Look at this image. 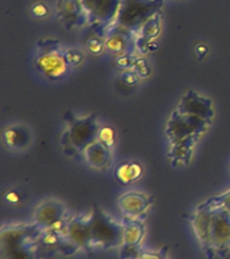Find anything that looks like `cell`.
<instances>
[{
  "label": "cell",
  "instance_id": "obj_26",
  "mask_svg": "<svg viewBox=\"0 0 230 259\" xmlns=\"http://www.w3.org/2000/svg\"><path fill=\"white\" fill-rule=\"evenodd\" d=\"M65 56H66V61L71 66H78L79 64H82L83 61V52L78 48H69L65 51Z\"/></svg>",
  "mask_w": 230,
  "mask_h": 259
},
{
  "label": "cell",
  "instance_id": "obj_9",
  "mask_svg": "<svg viewBox=\"0 0 230 259\" xmlns=\"http://www.w3.org/2000/svg\"><path fill=\"white\" fill-rule=\"evenodd\" d=\"M124 225V243L120 248L121 259H138L143 249V242L146 238V219L122 218Z\"/></svg>",
  "mask_w": 230,
  "mask_h": 259
},
{
  "label": "cell",
  "instance_id": "obj_10",
  "mask_svg": "<svg viewBox=\"0 0 230 259\" xmlns=\"http://www.w3.org/2000/svg\"><path fill=\"white\" fill-rule=\"evenodd\" d=\"M66 239L78 250H83L85 253H92V213L76 214L68 219Z\"/></svg>",
  "mask_w": 230,
  "mask_h": 259
},
{
  "label": "cell",
  "instance_id": "obj_4",
  "mask_svg": "<svg viewBox=\"0 0 230 259\" xmlns=\"http://www.w3.org/2000/svg\"><path fill=\"white\" fill-rule=\"evenodd\" d=\"M164 3L166 0H122L118 18L111 30H124L135 36L146 22L161 13Z\"/></svg>",
  "mask_w": 230,
  "mask_h": 259
},
{
  "label": "cell",
  "instance_id": "obj_5",
  "mask_svg": "<svg viewBox=\"0 0 230 259\" xmlns=\"http://www.w3.org/2000/svg\"><path fill=\"white\" fill-rule=\"evenodd\" d=\"M35 68L49 81H61L71 71L65 51L56 39H39L36 42Z\"/></svg>",
  "mask_w": 230,
  "mask_h": 259
},
{
  "label": "cell",
  "instance_id": "obj_28",
  "mask_svg": "<svg viewBox=\"0 0 230 259\" xmlns=\"http://www.w3.org/2000/svg\"><path fill=\"white\" fill-rule=\"evenodd\" d=\"M137 56L135 54H125V55L117 56L115 65L120 68L121 71H127V69H132V65L135 62Z\"/></svg>",
  "mask_w": 230,
  "mask_h": 259
},
{
  "label": "cell",
  "instance_id": "obj_1",
  "mask_svg": "<svg viewBox=\"0 0 230 259\" xmlns=\"http://www.w3.org/2000/svg\"><path fill=\"white\" fill-rule=\"evenodd\" d=\"M207 259L224 258L230 250V213L220 206L199 204L189 216Z\"/></svg>",
  "mask_w": 230,
  "mask_h": 259
},
{
  "label": "cell",
  "instance_id": "obj_30",
  "mask_svg": "<svg viewBox=\"0 0 230 259\" xmlns=\"http://www.w3.org/2000/svg\"><path fill=\"white\" fill-rule=\"evenodd\" d=\"M167 252H168L167 246H164L163 249L160 250H154V252H146L144 250L138 259H167V255H168Z\"/></svg>",
  "mask_w": 230,
  "mask_h": 259
},
{
  "label": "cell",
  "instance_id": "obj_11",
  "mask_svg": "<svg viewBox=\"0 0 230 259\" xmlns=\"http://www.w3.org/2000/svg\"><path fill=\"white\" fill-rule=\"evenodd\" d=\"M56 16L68 30L82 28L89 23L82 0H58Z\"/></svg>",
  "mask_w": 230,
  "mask_h": 259
},
{
  "label": "cell",
  "instance_id": "obj_19",
  "mask_svg": "<svg viewBox=\"0 0 230 259\" xmlns=\"http://www.w3.org/2000/svg\"><path fill=\"white\" fill-rule=\"evenodd\" d=\"M3 141L10 150H25L33 141V133L25 124H12L3 128Z\"/></svg>",
  "mask_w": 230,
  "mask_h": 259
},
{
  "label": "cell",
  "instance_id": "obj_14",
  "mask_svg": "<svg viewBox=\"0 0 230 259\" xmlns=\"http://www.w3.org/2000/svg\"><path fill=\"white\" fill-rule=\"evenodd\" d=\"M66 216H68V209L61 200L46 199L36 206L35 213H33V222L36 223L39 228L48 229L54 223L59 222Z\"/></svg>",
  "mask_w": 230,
  "mask_h": 259
},
{
  "label": "cell",
  "instance_id": "obj_13",
  "mask_svg": "<svg viewBox=\"0 0 230 259\" xmlns=\"http://www.w3.org/2000/svg\"><path fill=\"white\" fill-rule=\"evenodd\" d=\"M175 110L181 114L193 115V117L202 118V120L212 121L213 117H214L212 100L202 97L192 90L184 94V97L180 100Z\"/></svg>",
  "mask_w": 230,
  "mask_h": 259
},
{
  "label": "cell",
  "instance_id": "obj_2",
  "mask_svg": "<svg viewBox=\"0 0 230 259\" xmlns=\"http://www.w3.org/2000/svg\"><path fill=\"white\" fill-rule=\"evenodd\" d=\"M36 223H5L0 231V259H43Z\"/></svg>",
  "mask_w": 230,
  "mask_h": 259
},
{
  "label": "cell",
  "instance_id": "obj_12",
  "mask_svg": "<svg viewBox=\"0 0 230 259\" xmlns=\"http://www.w3.org/2000/svg\"><path fill=\"white\" fill-rule=\"evenodd\" d=\"M153 196H148L141 192H127L118 197V207L122 216L132 219H146L148 210L153 206Z\"/></svg>",
  "mask_w": 230,
  "mask_h": 259
},
{
  "label": "cell",
  "instance_id": "obj_29",
  "mask_svg": "<svg viewBox=\"0 0 230 259\" xmlns=\"http://www.w3.org/2000/svg\"><path fill=\"white\" fill-rule=\"evenodd\" d=\"M30 13H32V16H35V18H46V16L49 15V6H48L46 3H43V2H36L35 5H32Z\"/></svg>",
  "mask_w": 230,
  "mask_h": 259
},
{
  "label": "cell",
  "instance_id": "obj_22",
  "mask_svg": "<svg viewBox=\"0 0 230 259\" xmlns=\"http://www.w3.org/2000/svg\"><path fill=\"white\" fill-rule=\"evenodd\" d=\"M115 130L110 127V125H102L100 127V131H98V140L104 143V144H107L108 147H114L115 146Z\"/></svg>",
  "mask_w": 230,
  "mask_h": 259
},
{
  "label": "cell",
  "instance_id": "obj_7",
  "mask_svg": "<svg viewBox=\"0 0 230 259\" xmlns=\"http://www.w3.org/2000/svg\"><path fill=\"white\" fill-rule=\"evenodd\" d=\"M94 32L107 36L118 18L122 0H82Z\"/></svg>",
  "mask_w": 230,
  "mask_h": 259
},
{
  "label": "cell",
  "instance_id": "obj_23",
  "mask_svg": "<svg viewBox=\"0 0 230 259\" xmlns=\"http://www.w3.org/2000/svg\"><path fill=\"white\" fill-rule=\"evenodd\" d=\"M120 83L122 87H127V88H135L138 83H140V76L134 71V69H127V71H122L120 75Z\"/></svg>",
  "mask_w": 230,
  "mask_h": 259
},
{
  "label": "cell",
  "instance_id": "obj_27",
  "mask_svg": "<svg viewBox=\"0 0 230 259\" xmlns=\"http://www.w3.org/2000/svg\"><path fill=\"white\" fill-rule=\"evenodd\" d=\"M206 203L213 204V206H220L230 213V190L220 194V196H213L209 200H206Z\"/></svg>",
  "mask_w": 230,
  "mask_h": 259
},
{
  "label": "cell",
  "instance_id": "obj_3",
  "mask_svg": "<svg viewBox=\"0 0 230 259\" xmlns=\"http://www.w3.org/2000/svg\"><path fill=\"white\" fill-rule=\"evenodd\" d=\"M65 120L68 127L62 134L61 147L68 157L83 156V151L86 150V147L98 140L100 125L97 121V114L78 117L72 111H66Z\"/></svg>",
  "mask_w": 230,
  "mask_h": 259
},
{
  "label": "cell",
  "instance_id": "obj_25",
  "mask_svg": "<svg viewBox=\"0 0 230 259\" xmlns=\"http://www.w3.org/2000/svg\"><path fill=\"white\" fill-rule=\"evenodd\" d=\"M132 69L137 72L140 78H148L151 75V66L148 65V61L146 58H137L132 65Z\"/></svg>",
  "mask_w": 230,
  "mask_h": 259
},
{
  "label": "cell",
  "instance_id": "obj_21",
  "mask_svg": "<svg viewBox=\"0 0 230 259\" xmlns=\"http://www.w3.org/2000/svg\"><path fill=\"white\" fill-rule=\"evenodd\" d=\"M83 48L92 56H101L104 54V51H107V48H105V37L98 35L97 32H94L91 29V33H88L85 36V39H83Z\"/></svg>",
  "mask_w": 230,
  "mask_h": 259
},
{
  "label": "cell",
  "instance_id": "obj_31",
  "mask_svg": "<svg viewBox=\"0 0 230 259\" xmlns=\"http://www.w3.org/2000/svg\"><path fill=\"white\" fill-rule=\"evenodd\" d=\"M209 54V48L206 47V45H199V47H196V55L199 59H203V58H206Z\"/></svg>",
  "mask_w": 230,
  "mask_h": 259
},
{
  "label": "cell",
  "instance_id": "obj_17",
  "mask_svg": "<svg viewBox=\"0 0 230 259\" xmlns=\"http://www.w3.org/2000/svg\"><path fill=\"white\" fill-rule=\"evenodd\" d=\"M105 48L107 51L115 56L125 55V54H135V36L124 30L112 29L105 36Z\"/></svg>",
  "mask_w": 230,
  "mask_h": 259
},
{
  "label": "cell",
  "instance_id": "obj_8",
  "mask_svg": "<svg viewBox=\"0 0 230 259\" xmlns=\"http://www.w3.org/2000/svg\"><path fill=\"white\" fill-rule=\"evenodd\" d=\"M212 121L202 120L193 115L181 114L177 110L170 114L166 125V136L170 140V143L177 141V140L187 139L192 136H203L209 127Z\"/></svg>",
  "mask_w": 230,
  "mask_h": 259
},
{
  "label": "cell",
  "instance_id": "obj_24",
  "mask_svg": "<svg viewBox=\"0 0 230 259\" xmlns=\"http://www.w3.org/2000/svg\"><path fill=\"white\" fill-rule=\"evenodd\" d=\"M5 199H6L10 204H16V206L26 202V196H25V193H23L19 187H12V189H9V190L5 193Z\"/></svg>",
  "mask_w": 230,
  "mask_h": 259
},
{
  "label": "cell",
  "instance_id": "obj_20",
  "mask_svg": "<svg viewBox=\"0 0 230 259\" xmlns=\"http://www.w3.org/2000/svg\"><path fill=\"white\" fill-rule=\"evenodd\" d=\"M143 166L134 161V163H122L117 168V177L121 183L128 185L131 182H135L140 177L143 176Z\"/></svg>",
  "mask_w": 230,
  "mask_h": 259
},
{
  "label": "cell",
  "instance_id": "obj_18",
  "mask_svg": "<svg viewBox=\"0 0 230 259\" xmlns=\"http://www.w3.org/2000/svg\"><path fill=\"white\" fill-rule=\"evenodd\" d=\"M83 158L92 168L98 171H107L112 164V148L97 140L83 151Z\"/></svg>",
  "mask_w": 230,
  "mask_h": 259
},
{
  "label": "cell",
  "instance_id": "obj_6",
  "mask_svg": "<svg viewBox=\"0 0 230 259\" xmlns=\"http://www.w3.org/2000/svg\"><path fill=\"white\" fill-rule=\"evenodd\" d=\"M92 250L120 249L124 243V225L92 203Z\"/></svg>",
  "mask_w": 230,
  "mask_h": 259
},
{
  "label": "cell",
  "instance_id": "obj_16",
  "mask_svg": "<svg viewBox=\"0 0 230 259\" xmlns=\"http://www.w3.org/2000/svg\"><path fill=\"white\" fill-rule=\"evenodd\" d=\"M202 136H192L187 139L177 140L170 143V150L167 153V158L170 161V164L173 167L178 166H189L192 161L194 147L199 143Z\"/></svg>",
  "mask_w": 230,
  "mask_h": 259
},
{
  "label": "cell",
  "instance_id": "obj_15",
  "mask_svg": "<svg viewBox=\"0 0 230 259\" xmlns=\"http://www.w3.org/2000/svg\"><path fill=\"white\" fill-rule=\"evenodd\" d=\"M161 13H157L148 22L143 25V28L138 30L135 35V47L137 52L140 54H148L157 51L158 45L156 44V39L161 32Z\"/></svg>",
  "mask_w": 230,
  "mask_h": 259
}]
</instances>
